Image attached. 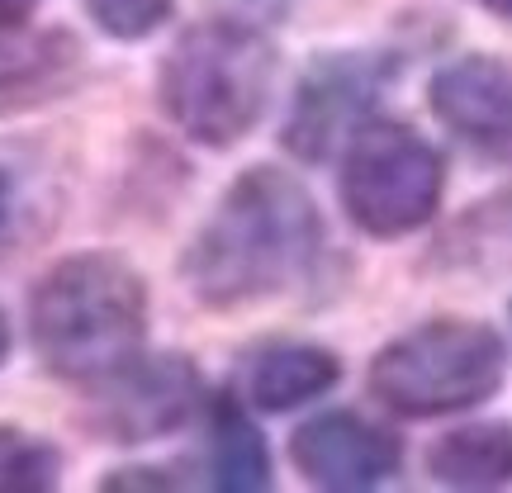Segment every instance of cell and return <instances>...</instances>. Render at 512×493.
<instances>
[{
	"label": "cell",
	"instance_id": "7a4b0ae2",
	"mask_svg": "<svg viewBox=\"0 0 512 493\" xmlns=\"http://www.w3.org/2000/svg\"><path fill=\"white\" fill-rule=\"evenodd\" d=\"M29 332H34V347L53 375L100 384L143 351V275L110 252L57 261L34 290Z\"/></svg>",
	"mask_w": 512,
	"mask_h": 493
},
{
	"label": "cell",
	"instance_id": "9a60e30c",
	"mask_svg": "<svg viewBox=\"0 0 512 493\" xmlns=\"http://www.w3.org/2000/svg\"><path fill=\"white\" fill-rule=\"evenodd\" d=\"M86 10H91V19L110 38L133 43V38L157 34L166 19H171L176 0H86Z\"/></svg>",
	"mask_w": 512,
	"mask_h": 493
},
{
	"label": "cell",
	"instance_id": "52a82bcc",
	"mask_svg": "<svg viewBox=\"0 0 512 493\" xmlns=\"http://www.w3.org/2000/svg\"><path fill=\"white\" fill-rule=\"evenodd\" d=\"M100 422L114 441H152L181 427L200 403V375L185 356H152L128 361L100 380Z\"/></svg>",
	"mask_w": 512,
	"mask_h": 493
},
{
	"label": "cell",
	"instance_id": "8992f818",
	"mask_svg": "<svg viewBox=\"0 0 512 493\" xmlns=\"http://www.w3.org/2000/svg\"><path fill=\"white\" fill-rule=\"evenodd\" d=\"M384 76H389V67L380 57L366 53L323 57L304 76L299 95H294V114L285 124V147L294 157H304V162H323L347 133L361 128V114L375 105Z\"/></svg>",
	"mask_w": 512,
	"mask_h": 493
},
{
	"label": "cell",
	"instance_id": "ba28073f",
	"mask_svg": "<svg viewBox=\"0 0 512 493\" xmlns=\"http://www.w3.org/2000/svg\"><path fill=\"white\" fill-rule=\"evenodd\" d=\"M290 460L313 489L356 493L384 484L399 470L403 451L375 422L356 418V413H323L290 437Z\"/></svg>",
	"mask_w": 512,
	"mask_h": 493
},
{
	"label": "cell",
	"instance_id": "e0dca14e",
	"mask_svg": "<svg viewBox=\"0 0 512 493\" xmlns=\"http://www.w3.org/2000/svg\"><path fill=\"white\" fill-rule=\"evenodd\" d=\"M10 214H15V185H10V176L0 171V233L10 228Z\"/></svg>",
	"mask_w": 512,
	"mask_h": 493
},
{
	"label": "cell",
	"instance_id": "6da1fadb",
	"mask_svg": "<svg viewBox=\"0 0 512 493\" xmlns=\"http://www.w3.org/2000/svg\"><path fill=\"white\" fill-rule=\"evenodd\" d=\"M318 252L323 219L313 195L275 166H252L228 185L214 219L190 242L185 280L200 304L233 309L304 280Z\"/></svg>",
	"mask_w": 512,
	"mask_h": 493
},
{
	"label": "cell",
	"instance_id": "30bf717a",
	"mask_svg": "<svg viewBox=\"0 0 512 493\" xmlns=\"http://www.w3.org/2000/svg\"><path fill=\"white\" fill-rule=\"evenodd\" d=\"M337 375H342V366L332 351L309 347V342H271V347L247 356L238 384L242 403H252L261 413H285V408H299V403L328 394Z\"/></svg>",
	"mask_w": 512,
	"mask_h": 493
},
{
	"label": "cell",
	"instance_id": "5bb4252c",
	"mask_svg": "<svg viewBox=\"0 0 512 493\" xmlns=\"http://www.w3.org/2000/svg\"><path fill=\"white\" fill-rule=\"evenodd\" d=\"M62 48H72L67 38H38V43H5L0 38V95L5 91H34L62 62Z\"/></svg>",
	"mask_w": 512,
	"mask_h": 493
},
{
	"label": "cell",
	"instance_id": "2e32d148",
	"mask_svg": "<svg viewBox=\"0 0 512 493\" xmlns=\"http://www.w3.org/2000/svg\"><path fill=\"white\" fill-rule=\"evenodd\" d=\"M38 10V0H0V34H10V29H19L24 19Z\"/></svg>",
	"mask_w": 512,
	"mask_h": 493
},
{
	"label": "cell",
	"instance_id": "5b68a950",
	"mask_svg": "<svg viewBox=\"0 0 512 493\" xmlns=\"http://www.w3.org/2000/svg\"><path fill=\"white\" fill-rule=\"evenodd\" d=\"M446 190V166L437 147L413 128L375 119L351 133L342 162V204L356 228L370 238H403L418 233L437 214Z\"/></svg>",
	"mask_w": 512,
	"mask_h": 493
},
{
	"label": "cell",
	"instance_id": "ac0fdd59",
	"mask_svg": "<svg viewBox=\"0 0 512 493\" xmlns=\"http://www.w3.org/2000/svg\"><path fill=\"white\" fill-rule=\"evenodd\" d=\"M479 10H489V15H508L512 19V0H475Z\"/></svg>",
	"mask_w": 512,
	"mask_h": 493
},
{
	"label": "cell",
	"instance_id": "9c48e42d",
	"mask_svg": "<svg viewBox=\"0 0 512 493\" xmlns=\"http://www.w3.org/2000/svg\"><path fill=\"white\" fill-rule=\"evenodd\" d=\"M432 110L460 143L494 162H512V62L460 57L432 76Z\"/></svg>",
	"mask_w": 512,
	"mask_h": 493
},
{
	"label": "cell",
	"instance_id": "8fae6325",
	"mask_svg": "<svg viewBox=\"0 0 512 493\" xmlns=\"http://www.w3.org/2000/svg\"><path fill=\"white\" fill-rule=\"evenodd\" d=\"M427 470L437 484H451V489H503L512 484V427L479 422V427L446 432L427 451Z\"/></svg>",
	"mask_w": 512,
	"mask_h": 493
},
{
	"label": "cell",
	"instance_id": "4fadbf2b",
	"mask_svg": "<svg viewBox=\"0 0 512 493\" xmlns=\"http://www.w3.org/2000/svg\"><path fill=\"white\" fill-rule=\"evenodd\" d=\"M62 475V456L48 441L0 427V493H38L53 489Z\"/></svg>",
	"mask_w": 512,
	"mask_h": 493
},
{
	"label": "cell",
	"instance_id": "277c9868",
	"mask_svg": "<svg viewBox=\"0 0 512 493\" xmlns=\"http://www.w3.org/2000/svg\"><path fill=\"white\" fill-rule=\"evenodd\" d=\"M508 375V347L494 328L437 318L403 332L375 356L370 394L403 418H441L494 399Z\"/></svg>",
	"mask_w": 512,
	"mask_h": 493
},
{
	"label": "cell",
	"instance_id": "7c38bea8",
	"mask_svg": "<svg viewBox=\"0 0 512 493\" xmlns=\"http://www.w3.org/2000/svg\"><path fill=\"white\" fill-rule=\"evenodd\" d=\"M209 470H214V484L228 493H256L271 484L266 441L238 399H214L209 408Z\"/></svg>",
	"mask_w": 512,
	"mask_h": 493
},
{
	"label": "cell",
	"instance_id": "d6986e66",
	"mask_svg": "<svg viewBox=\"0 0 512 493\" xmlns=\"http://www.w3.org/2000/svg\"><path fill=\"white\" fill-rule=\"evenodd\" d=\"M10 356V318H5V309H0V361Z\"/></svg>",
	"mask_w": 512,
	"mask_h": 493
},
{
	"label": "cell",
	"instance_id": "3957f363",
	"mask_svg": "<svg viewBox=\"0 0 512 493\" xmlns=\"http://www.w3.org/2000/svg\"><path fill=\"white\" fill-rule=\"evenodd\" d=\"M275 53L247 19L195 24L166 53L157 91L162 110L204 147H233L271 105Z\"/></svg>",
	"mask_w": 512,
	"mask_h": 493
}]
</instances>
